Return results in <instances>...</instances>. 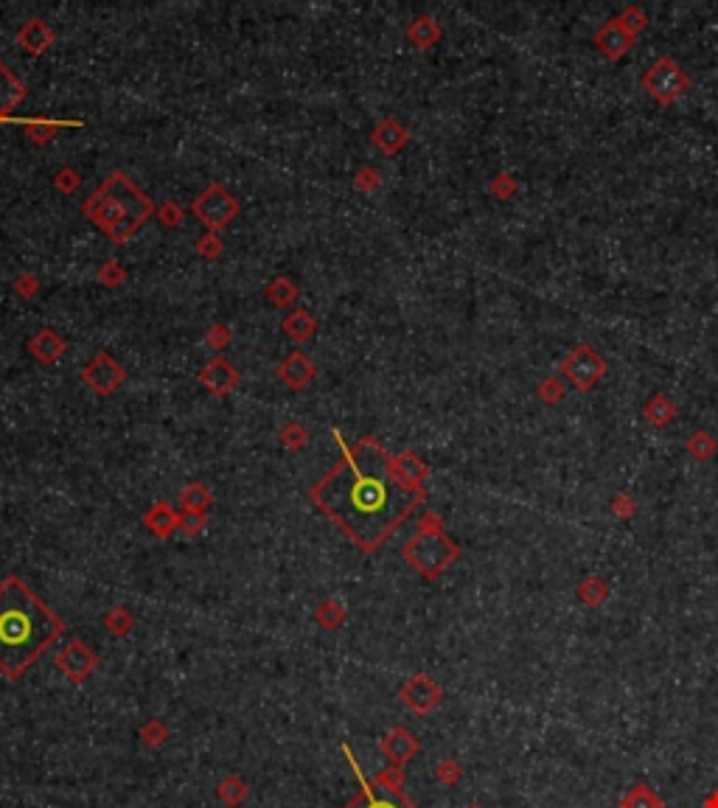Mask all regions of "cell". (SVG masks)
Masks as SVG:
<instances>
[{
    "instance_id": "8992f818",
    "label": "cell",
    "mask_w": 718,
    "mask_h": 808,
    "mask_svg": "<svg viewBox=\"0 0 718 808\" xmlns=\"http://www.w3.org/2000/svg\"><path fill=\"white\" fill-rule=\"evenodd\" d=\"M632 42H634V37L623 29L617 20H609L607 26L595 34V45L600 49V54H607L609 59H617L626 54L632 49Z\"/></svg>"
},
{
    "instance_id": "ba28073f",
    "label": "cell",
    "mask_w": 718,
    "mask_h": 808,
    "mask_svg": "<svg viewBox=\"0 0 718 808\" xmlns=\"http://www.w3.org/2000/svg\"><path fill=\"white\" fill-rule=\"evenodd\" d=\"M617 22H620V26H623V29H626V31L634 37V34H637L643 26H645V17H643L637 9H629V12H623V14L617 17Z\"/></svg>"
},
{
    "instance_id": "7a4b0ae2",
    "label": "cell",
    "mask_w": 718,
    "mask_h": 808,
    "mask_svg": "<svg viewBox=\"0 0 718 808\" xmlns=\"http://www.w3.org/2000/svg\"><path fill=\"white\" fill-rule=\"evenodd\" d=\"M62 623L20 579L0 584V671L22 677L59 637Z\"/></svg>"
},
{
    "instance_id": "277c9868",
    "label": "cell",
    "mask_w": 718,
    "mask_h": 808,
    "mask_svg": "<svg viewBox=\"0 0 718 808\" xmlns=\"http://www.w3.org/2000/svg\"><path fill=\"white\" fill-rule=\"evenodd\" d=\"M354 772L359 777V795L345 808H415L396 786H390V783H385L382 777L368 780L357 764H354Z\"/></svg>"
},
{
    "instance_id": "52a82bcc",
    "label": "cell",
    "mask_w": 718,
    "mask_h": 808,
    "mask_svg": "<svg viewBox=\"0 0 718 808\" xmlns=\"http://www.w3.org/2000/svg\"><path fill=\"white\" fill-rule=\"evenodd\" d=\"M674 415H677V407L668 396H654L652 402L645 404V419L652 424H657V427H665L670 419H674Z\"/></svg>"
},
{
    "instance_id": "5b68a950",
    "label": "cell",
    "mask_w": 718,
    "mask_h": 808,
    "mask_svg": "<svg viewBox=\"0 0 718 808\" xmlns=\"http://www.w3.org/2000/svg\"><path fill=\"white\" fill-rule=\"evenodd\" d=\"M564 374L578 390H589V387H595V382L600 377L607 374V362L600 360L589 345H578V349H572L564 360Z\"/></svg>"
},
{
    "instance_id": "3957f363",
    "label": "cell",
    "mask_w": 718,
    "mask_h": 808,
    "mask_svg": "<svg viewBox=\"0 0 718 808\" xmlns=\"http://www.w3.org/2000/svg\"><path fill=\"white\" fill-rule=\"evenodd\" d=\"M643 87L648 90V96H654L657 102L668 104V102L679 99L687 90V76L674 59L662 57L652 65V71L643 76Z\"/></svg>"
},
{
    "instance_id": "6da1fadb",
    "label": "cell",
    "mask_w": 718,
    "mask_h": 808,
    "mask_svg": "<svg viewBox=\"0 0 718 808\" xmlns=\"http://www.w3.org/2000/svg\"><path fill=\"white\" fill-rule=\"evenodd\" d=\"M315 500L359 547L374 550L404 522L419 494L393 472L379 447L362 444L315 489Z\"/></svg>"
},
{
    "instance_id": "9c48e42d",
    "label": "cell",
    "mask_w": 718,
    "mask_h": 808,
    "mask_svg": "<svg viewBox=\"0 0 718 808\" xmlns=\"http://www.w3.org/2000/svg\"><path fill=\"white\" fill-rule=\"evenodd\" d=\"M687 449H690V455H696V457H707L710 455V449H713V441L705 435V432H696L687 441Z\"/></svg>"
}]
</instances>
